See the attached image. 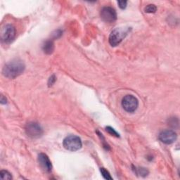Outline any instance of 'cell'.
Listing matches in <instances>:
<instances>
[{"label":"cell","mask_w":180,"mask_h":180,"mask_svg":"<svg viewBox=\"0 0 180 180\" xmlns=\"http://www.w3.org/2000/svg\"><path fill=\"white\" fill-rule=\"evenodd\" d=\"M26 69L23 61L19 59H15L4 65L2 70V74L4 77L9 79H14L21 75Z\"/></svg>","instance_id":"cell-1"},{"label":"cell","mask_w":180,"mask_h":180,"mask_svg":"<svg viewBox=\"0 0 180 180\" xmlns=\"http://www.w3.org/2000/svg\"><path fill=\"white\" fill-rule=\"evenodd\" d=\"M130 28H116L111 31L109 36V43L112 47L119 45L130 32Z\"/></svg>","instance_id":"cell-2"},{"label":"cell","mask_w":180,"mask_h":180,"mask_svg":"<svg viewBox=\"0 0 180 180\" xmlns=\"http://www.w3.org/2000/svg\"><path fill=\"white\" fill-rule=\"evenodd\" d=\"M64 148L70 151H77L83 146L81 139L76 135H69L63 141Z\"/></svg>","instance_id":"cell-3"},{"label":"cell","mask_w":180,"mask_h":180,"mask_svg":"<svg viewBox=\"0 0 180 180\" xmlns=\"http://www.w3.org/2000/svg\"><path fill=\"white\" fill-rule=\"evenodd\" d=\"M122 106L127 113H133L137 110L139 106V101L135 96L127 94L122 100Z\"/></svg>","instance_id":"cell-4"},{"label":"cell","mask_w":180,"mask_h":180,"mask_svg":"<svg viewBox=\"0 0 180 180\" xmlns=\"http://www.w3.org/2000/svg\"><path fill=\"white\" fill-rule=\"evenodd\" d=\"M16 36L15 27L12 24H7L1 31V40L5 44H9L13 42Z\"/></svg>","instance_id":"cell-5"},{"label":"cell","mask_w":180,"mask_h":180,"mask_svg":"<svg viewBox=\"0 0 180 180\" xmlns=\"http://www.w3.org/2000/svg\"><path fill=\"white\" fill-rule=\"evenodd\" d=\"M26 135L32 139H38L41 137L43 135V130L37 122H28L26 126Z\"/></svg>","instance_id":"cell-6"},{"label":"cell","mask_w":180,"mask_h":180,"mask_svg":"<svg viewBox=\"0 0 180 180\" xmlns=\"http://www.w3.org/2000/svg\"><path fill=\"white\" fill-rule=\"evenodd\" d=\"M101 18L106 23H113L117 19L116 10L111 7H104L101 10Z\"/></svg>","instance_id":"cell-7"},{"label":"cell","mask_w":180,"mask_h":180,"mask_svg":"<svg viewBox=\"0 0 180 180\" xmlns=\"http://www.w3.org/2000/svg\"><path fill=\"white\" fill-rule=\"evenodd\" d=\"M177 135L174 130H163L159 135V140L165 144H173L177 140Z\"/></svg>","instance_id":"cell-8"},{"label":"cell","mask_w":180,"mask_h":180,"mask_svg":"<svg viewBox=\"0 0 180 180\" xmlns=\"http://www.w3.org/2000/svg\"><path fill=\"white\" fill-rule=\"evenodd\" d=\"M38 162L40 167L46 173H50L52 170V164L47 155L41 153L38 155Z\"/></svg>","instance_id":"cell-9"},{"label":"cell","mask_w":180,"mask_h":180,"mask_svg":"<svg viewBox=\"0 0 180 180\" xmlns=\"http://www.w3.org/2000/svg\"><path fill=\"white\" fill-rule=\"evenodd\" d=\"M42 50L46 54H51L54 51V43L52 40H48L44 42L42 45Z\"/></svg>","instance_id":"cell-10"},{"label":"cell","mask_w":180,"mask_h":180,"mask_svg":"<svg viewBox=\"0 0 180 180\" xmlns=\"http://www.w3.org/2000/svg\"><path fill=\"white\" fill-rule=\"evenodd\" d=\"M0 177H1L2 179L4 180H11L13 178L12 174L7 170H1V172H0Z\"/></svg>","instance_id":"cell-11"},{"label":"cell","mask_w":180,"mask_h":180,"mask_svg":"<svg viewBox=\"0 0 180 180\" xmlns=\"http://www.w3.org/2000/svg\"><path fill=\"white\" fill-rule=\"evenodd\" d=\"M157 7L154 4H149L144 8V12L147 13H154L156 12Z\"/></svg>","instance_id":"cell-12"},{"label":"cell","mask_w":180,"mask_h":180,"mask_svg":"<svg viewBox=\"0 0 180 180\" xmlns=\"http://www.w3.org/2000/svg\"><path fill=\"white\" fill-rule=\"evenodd\" d=\"M100 172L102 173L103 177L107 180H112L113 179V177L111 176V174L109 173V172L106 170L104 168H100Z\"/></svg>","instance_id":"cell-13"},{"label":"cell","mask_w":180,"mask_h":180,"mask_svg":"<svg viewBox=\"0 0 180 180\" xmlns=\"http://www.w3.org/2000/svg\"><path fill=\"white\" fill-rule=\"evenodd\" d=\"M106 130L107 131V132L110 134L112 136H115L116 137H120V135L119 134L116 132V131L113 129V128H112L111 127H106Z\"/></svg>","instance_id":"cell-14"},{"label":"cell","mask_w":180,"mask_h":180,"mask_svg":"<svg viewBox=\"0 0 180 180\" xmlns=\"http://www.w3.org/2000/svg\"><path fill=\"white\" fill-rule=\"evenodd\" d=\"M136 171H137V173L138 174H140L141 176L142 177H146L149 174V171L146 170L145 168H138V169H136Z\"/></svg>","instance_id":"cell-15"},{"label":"cell","mask_w":180,"mask_h":180,"mask_svg":"<svg viewBox=\"0 0 180 180\" xmlns=\"http://www.w3.org/2000/svg\"><path fill=\"white\" fill-rule=\"evenodd\" d=\"M56 80V76L55 75H52L51 76V77L50 78V79H49V80H48V86L49 87H51L53 85V84L55 83V82Z\"/></svg>","instance_id":"cell-16"},{"label":"cell","mask_w":180,"mask_h":180,"mask_svg":"<svg viewBox=\"0 0 180 180\" xmlns=\"http://www.w3.org/2000/svg\"><path fill=\"white\" fill-rule=\"evenodd\" d=\"M174 119H175V118H170V121H169V125H170V126L173 127V128L175 127V125H177V126H178V125H179L178 120H177V121H176V122H175V121H174Z\"/></svg>","instance_id":"cell-17"},{"label":"cell","mask_w":180,"mask_h":180,"mask_svg":"<svg viewBox=\"0 0 180 180\" xmlns=\"http://www.w3.org/2000/svg\"><path fill=\"white\" fill-rule=\"evenodd\" d=\"M118 4L119 5V7L121 8V9H125V8L127 7V1H118Z\"/></svg>","instance_id":"cell-18"},{"label":"cell","mask_w":180,"mask_h":180,"mask_svg":"<svg viewBox=\"0 0 180 180\" xmlns=\"http://www.w3.org/2000/svg\"><path fill=\"white\" fill-rule=\"evenodd\" d=\"M62 33H63L62 31H61V30H57V31H55V33L53 35V37L54 39H57V38H59L61 36Z\"/></svg>","instance_id":"cell-19"},{"label":"cell","mask_w":180,"mask_h":180,"mask_svg":"<svg viewBox=\"0 0 180 180\" xmlns=\"http://www.w3.org/2000/svg\"><path fill=\"white\" fill-rule=\"evenodd\" d=\"M1 103H2V104H6V103H7L6 97H4L3 95H2V96H1Z\"/></svg>","instance_id":"cell-20"}]
</instances>
